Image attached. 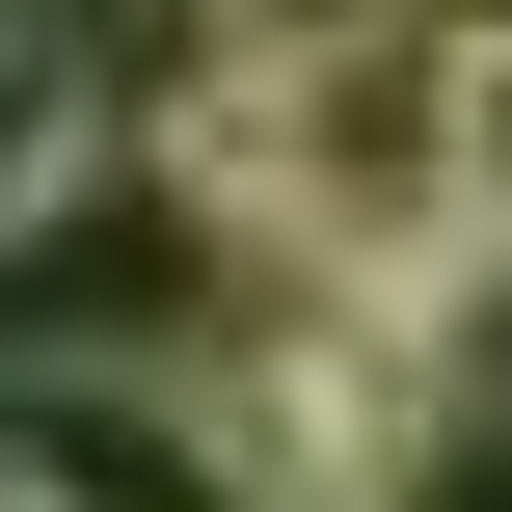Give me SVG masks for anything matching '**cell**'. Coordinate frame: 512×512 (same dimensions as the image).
Masks as SVG:
<instances>
[{
	"label": "cell",
	"mask_w": 512,
	"mask_h": 512,
	"mask_svg": "<svg viewBox=\"0 0 512 512\" xmlns=\"http://www.w3.org/2000/svg\"><path fill=\"white\" fill-rule=\"evenodd\" d=\"M405 405H432V378L297 297L270 351H216V486H243V512H405Z\"/></svg>",
	"instance_id": "1"
},
{
	"label": "cell",
	"mask_w": 512,
	"mask_h": 512,
	"mask_svg": "<svg viewBox=\"0 0 512 512\" xmlns=\"http://www.w3.org/2000/svg\"><path fill=\"white\" fill-rule=\"evenodd\" d=\"M432 162H459V243L512 270V0H459V27H432Z\"/></svg>",
	"instance_id": "2"
},
{
	"label": "cell",
	"mask_w": 512,
	"mask_h": 512,
	"mask_svg": "<svg viewBox=\"0 0 512 512\" xmlns=\"http://www.w3.org/2000/svg\"><path fill=\"white\" fill-rule=\"evenodd\" d=\"M405 512H512V351H459L405 405Z\"/></svg>",
	"instance_id": "3"
},
{
	"label": "cell",
	"mask_w": 512,
	"mask_h": 512,
	"mask_svg": "<svg viewBox=\"0 0 512 512\" xmlns=\"http://www.w3.org/2000/svg\"><path fill=\"white\" fill-rule=\"evenodd\" d=\"M189 27H216V54H405L432 0H189Z\"/></svg>",
	"instance_id": "4"
}]
</instances>
